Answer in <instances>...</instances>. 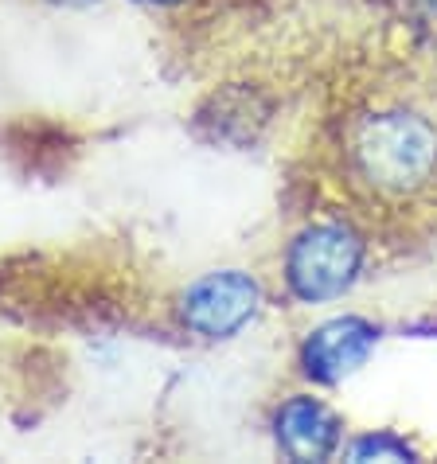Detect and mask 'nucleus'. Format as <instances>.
I'll return each instance as SVG.
<instances>
[{"label": "nucleus", "mask_w": 437, "mask_h": 464, "mask_svg": "<svg viewBox=\"0 0 437 464\" xmlns=\"http://www.w3.org/2000/svg\"><path fill=\"white\" fill-rule=\"evenodd\" d=\"M355 176L379 196H414L437 176V125L418 110L391 106L359 118L348 140Z\"/></svg>", "instance_id": "1"}, {"label": "nucleus", "mask_w": 437, "mask_h": 464, "mask_svg": "<svg viewBox=\"0 0 437 464\" xmlns=\"http://www.w3.org/2000/svg\"><path fill=\"white\" fill-rule=\"evenodd\" d=\"M367 262V238L344 218H320L297 230L281 262L286 289L301 304H328L348 293Z\"/></svg>", "instance_id": "2"}, {"label": "nucleus", "mask_w": 437, "mask_h": 464, "mask_svg": "<svg viewBox=\"0 0 437 464\" xmlns=\"http://www.w3.org/2000/svg\"><path fill=\"white\" fill-rule=\"evenodd\" d=\"M266 304L262 281L247 269H215L180 293V320L199 340H235Z\"/></svg>", "instance_id": "3"}, {"label": "nucleus", "mask_w": 437, "mask_h": 464, "mask_svg": "<svg viewBox=\"0 0 437 464\" xmlns=\"http://www.w3.org/2000/svg\"><path fill=\"white\" fill-rule=\"evenodd\" d=\"M379 324L367 316H332L320 320L316 328H308V336L301 340L297 363L301 375L316 386H340L344 379H352L359 367L375 355L379 347Z\"/></svg>", "instance_id": "4"}, {"label": "nucleus", "mask_w": 437, "mask_h": 464, "mask_svg": "<svg viewBox=\"0 0 437 464\" xmlns=\"http://www.w3.org/2000/svg\"><path fill=\"white\" fill-rule=\"evenodd\" d=\"M274 441L289 460H332L344 449V418L316 394H293L274 414Z\"/></svg>", "instance_id": "5"}, {"label": "nucleus", "mask_w": 437, "mask_h": 464, "mask_svg": "<svg viewBox=\"0 0 437 464\" xmlns=\"http://www.w3.org/2000/svg\"><path fill=\"white\" fill-rule=\"evenodd\" d=\"M348 460H418V449L394 430H375L344 445Z\"/></svg>", "instance_id": "6"}, {"label": "nucleus", "mask_w": 437, "mask_h": 464, "mask_svg": "<svg viewBox=\"0 0 437 464\" xmlns=\"http://www.w3.org/2000/svg\"><path fill=\"white\" fill-rule=\"evenodd\" d=\"M137 5H149V8H172V5H184V0H137Z\"/></svg>", "instance_id": "7"}, {"label": "nucleus", "mask_w": 437, "mask_h": 464, "mask_svg": "<svg viewBox=\"0 0 437 464\" xmlns=\"http://www.w3.org/2000/svg\"><path fill=\"white\" fill-rule=\"evenodd\" d=\"M51 5H67V8H79V5H90V0H51Z\"/></svg>", "instance_id": "8"}]
</instances>
